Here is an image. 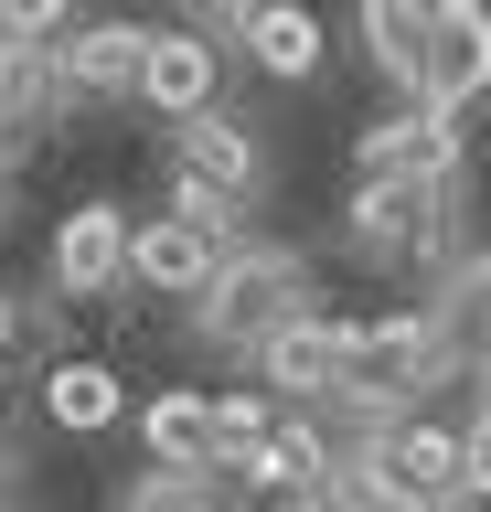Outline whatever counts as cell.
<instances>
[{"mask_svg": "<svg viewBox=\"0 0 491 512\" xmlns=\"http://www.w3.org/2000/svg\"><path fill=\"white\" fill-rule=\"evenodd\" d=\"M310 310H321V267H310V246H289V235H235L225 267H214V288H203L182 320H193L214 352H246V363H257V352L278 342L289 320H310Z\"/></svg>", "mask_w": 491, "mask_h": 512, "instance_id": "6da1fadb", "label": "cell"}, {"mask_svg": "<svg viewBox=\"0 0 491 512\" xmlns=\"http://www.w3.org/2000/svg\"><path fill=\"white\" fill-rule=\"evenodd\" d=\"M353 470H363V491L385 512H459V416H438V406L385 416L353 448Z\"/></svg>", "mask_w": 491, "mask_h": 512, "instance_id": "7a4b0ae2", "label": "cell"}, {"mask_svg": "<svg viewBox=\"0 0 491 512\" xmlns=\"http://www.w3.org/2000/svg\"><path fill=\"white\" fill-rule=\"evenodd\" d=\"M43 299H54V310L129 299V203H118V192H86V203L54 214V235H43Z\"/></svg>", "mask_w": 491, "mask_h": 512, "instance_id": "3957f363", "label": "cell"}, {"mask_svg": "<svg viewBox=\"0 0 491 512\" xmlns=\"http://www.w3.org/2000/svg\"><path fill=\"white\" fill-rule=\"evenodd\" d=\"M406 107H438V118L491 107V0H427V54Z\"/></svg>", "mask_w": 491, "mask_h": 512, "instance_id": "277c9868", "label": "cell"}, {"mask_svg": "<svg viewBox=\"0 0 491 512\" xmlns=\"http://www.w3.org/2000/svg\"><path fill=\"white\" fill-rule=\"evenodd\" d=\"M214 267H225V235H214V224H193L182 203H161V214H129V299L193 310L203 288H214Z\"/></svg>", "mask_w": 491, "mask_h": 512, "instance_id": "5b68a950", "label": "cell"}, {"mask_svg": "<svg viewBox=\"0 0 491 512\" xmlns=\"http://www.w3.org/2000/svg\"><path fill=\"white\" fill-rule=\"evenodd\" d=\"M342 363H353V310H310V320H289V331L257 352V384L289 416H321L331 395H342Z\"/></svg>", "mask_w": 491, "mask_h": 512, "instance_id": "8992f818", "label": "cell"}, {"mask_svg": "<svg viewBox=\"0 0 491 512\" xmlns=\"http://www.w3.org/2000/svg\"><path fill=\"white\" fill-rule=\"evenodd\" d=\"M139 54H150V22L139 11H86L54 43V75H65L75 107H139Z\"/></svg>", "mask_w": 491, "mask_h": 512, "instance_id": "52a82bcc", "label": "cell"}, {"mask_svg": "<svg viewBox=\"0 0 491 512\" xmlns=\"http://www.w3.org/2000/svg\"><path fill=\"white\" fill-rule=\"evenodd\" d=\"M225 43H203V32H182V22H150V54H139V107L161 128H182V118H214L225 107Z\"/></svg>", "mask_w": 491, "mask_h": 512, "instance_id": "ba28073f", "label": "cell"}, {"mask_svg": "<svg viewBox=\"0 0 491 512\" xmlns=\"http://www.w3.org/2000/svg\"><path fill=\"white\" fill-rule=\"evenodd\" d=\"M65 118H75V96H65V75H54V54H43V43H0V171L43 160L65 139Z\"/></svg>", "mask_w": 491, "mask_h": 512, "instance_id": "9c48e42d", "label": "cell"}, {"mask_svg": "<svg viewBox=\"0 0 491 512\" xmlns=\"http://www.w3.org/2000/svg\"><path fill=\"white\" fill-rule=\"evenodd\" d=\"M33 416L54 438H118L129 427V374H118V352H54L33 384Z\"/></svg>", "mask_w": 491, "mask_h": 512, "instance_id": "30bf717a", "label": "cell"}, {"mask_svg": "<svg viewBox=\"0 0 491 512\" xmlns=\"http://www.w3.org/2000/svg\"><path fill=\"white\" fill-rule=\"evenodd\" d=\"M129 438L150 470H225L214 459V384H161L129 406Z\"/></svg>", "mask_w": 491, "mask_h": 512, "instance_id": "8fae6325", "label": "cell"}, {"mask_svg": "<svg viewBox=\"0 0 491 512\" xmlns=\"http://www.w3.org/2000/svg\"><path fill=\"white\" fill-rule=\"evenodd\" d=\"M235 54L257 64L267 86H310V75L331 64V22L310 11V0H257V22L235 32Z\"/></svg>", "mask_w": 491, "mask_h": 512, "instance_id": "7c38bea8", "label": "cell"}, {"mask_svg": "<svg viewBox=\"0 0 491 512\" xmlns=\"http://www.w3.org/2000/svg\"><path fill=\"white\" fill-rule=\"evenodd\" d=\"M353 43L395 86V107H406L417 96V54H427V0H353Z\"/></svg>", "mask_w": 491, "mask_h": 512, "instance_id": "4fadbf2b", "label": "cell"}, {"mask_svg": "<svg viewBox=\"0 0 491 512\" xmlns=\"http://www.w3.org/2000/svg\"><path fill=\"white\" fill-rule=\"evenodd\" d=\"M118 512H246V491H235L225 470H150V459H139V470L118 480Z\"/></svg>", "mask_w": 491, "mask_h": 512, "instance_id": "5bb4252c", "label": "cell"}, {"mask_svg": "<svg viewBox=\"0 0 491 512\" xmlns=\"http://www.w3.org/2000/svg\"><path fill=\"white\" fill-rule=\"evenodd\" d=\"M267 427H278V395H267V384H225V395H214V459H225V480L246 470V448H257Z\"/></svg>", "mask_w": 491, "mask_h": 512, "instance_id": "9a60e30c", "label": "cell"}, {"mask_svg": "<svg viewBox=\"0 0 491 512\" xmlns=\"http://www.w3.org/2000/svg\"><path fill=\"white\" fill-rule=\"evenodd\" d=\"M171 11H182V32H203V43H225V54H235V32L257 22V0H171Z\"/></svg>", "mask_w": 491, "mask_h": 512, "instance_id": "2e32d148", "label": "cell"}, {"mask_svg": "<svg viewBox=\"0 0 491 512\" xmlns=\"http://www.w3.org/2000/svg\"><path fill=\"white\" fill-rule=\"evenodd\" d=\"M0 502H22V438L0 427Z\"/></svg>", "mask_w": 491, "mask_h": 512, "instance_id": "e0dca14e", "label": "cell"}, {"mask_svg": "<svg viewBox=\"0 0 491 512\" xmlns=\"http://www.w3.org/2000/svg\"><path fill=\"white\" fill-rule=\"evenodd\" d=\"M0 512H43V502H33V491H22V502H0Z\"/></svg>", "mask_w": 491, "mask_h": 512, "instance_id": "ac0fdd59", "label": "cell"}, {"mask_svg": "<svg viewBox=\"0 0 491 512\" xmlns=\"http://www.w3.org/2000/svg\"><path fill=\"white\" fill-rule=\"evenodd\" d=\"M0 203H11V171H0Z\"/></svg>", "mask_w": 491, "mask_h": 512, "instance_id": "d6986e66", "label": "cell"}, {"mask_svg": "<svg viewBox=\"0 0 491 512\" xmlns=\"http://www.w3.org/2000/svg\"><path fill=\"white\" fill-rule=\"evenodd\" d=\"M0 22H11V0H0Z\"/></svg>", "mask_w": 491, "mask_h": 512, "instance_id": "ffe728a7", "label": "cell"}]
</instances>
